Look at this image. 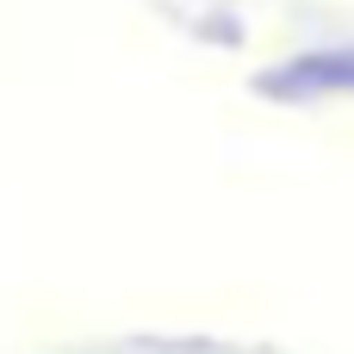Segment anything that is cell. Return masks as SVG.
<instances>
[{
	"label": "cell",
	"instance_id": "6da1fadb",
	"mask_svg": "<svg viewBox=\"0 0 354 354\" xmlns=\"http://www.w3.org/2000/svg\"><path fill=\"white\" fill-rule=\"evenodd\" d=\"M268 93H342L354 87V50H324V56H299L286 68H274L261 81Z\"/></svg>",
	"mask_w": 354,
	"mask_h": 354
}]
</instances>
